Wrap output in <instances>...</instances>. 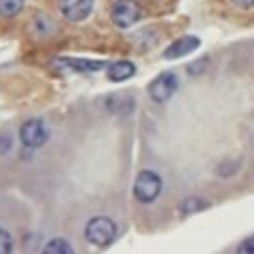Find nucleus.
<instances>
[{
    "label": "nucleus",
    "mask_w": 254,
    "mask_h": 254,
    "mask_svg": "<svg viewBox=\"0 0 254 254\" xmlns=\"http://www.w3.org/2000/svg\"><path fill=\"white\" fill-rule=\"evenodd\" d=\"M85 240L89 244H95V246H109L117 234V226L115 222L109 218V216H93L87 224H85Z\"/></svg>",
    "instance_id": "f257e3e1"
},
{
    "label": "nucleus",
    "mask_w": 254,
    "mask_h": 254,
    "mask_svg": "<svg viewBox=\"0 0 254 254\" xmlns=\"http://www.w3.org/2000/svg\"><path fill=\"white\" fill-rule=\"evenodd\" d=\"M163 189V181L155 171H141L133 185V194L139 202H153Z\"/></svg>",
    "instance_id": "f03ea898"
},
{
    "label": "nucleus",
    "mask_w": 254,
    "mask_h": 254,
    "mask_svg": "<svg viewBox=\"0 0 254 254\" xmlns=\"http://www.w3.org/2000/svg\"><path fill=\"white\" fill-rule=\"evenodd\" d=\"M48 137H50V131L40 117H32L24 121L20 127V141L28 149H40L48 141Z\"/></svg>",
    "instance_id": "7ed1b4c3"
},
{
    "label": "nucleus",
    "mask_w": 254,
    "mask_h": 254,
    "mask_svg": "<svg viewBox=\"0 0 254 254\" xmlns=\"http://www.w3.org/2000/svg\"><path fill=\"white\" fill-rule=\"evenodd\" d=\"M177 87H179V79H177V75H175L173 71H163V73H159V75L149 83L147 93L151 95L153 101H157V103H165V101H169V99L175 95Z\"/></svg>",
    "instance_id": "20e7f679"
},
{
    "label": "nucleus",
    "mask_w": 254,
    "mask_h": 254,
    "mask_svg": "<svg viewBox=\"0 0 254 254\" xmlns=\"http://www.w3.org/2000/svg\"><path fill=\"white\" fill-rule=\"evenodd\" d=\"M111 20L119 28H129L141 20V6L135 0H117L111 6Z\"/></svg>",
    "instance_id": "39448f33"
},
{
    "label": "nucleus",
    "mask_w": 254,
    "mask_h": 254,
    "mask_svg": "<svg viewBox=\"0 0 254 254\" xmlns=\"http://www.w3.org/2000/svg\"><path fill=\"white\" fill-rule=\"evenodd\" d=\"M60 10L69 22H81L91 14L93 0H62Z\"/></svg>",
    "instance_id": "423d86ee"
},
{
    "label": "nucleus",
    "mask_w": 254,
    "mask_h": 254,
    "mask_svg": "<svg viewBox=\"0 0 254 254\" xmlns=\"http://www.w3.org/2000/svg\"><path fill=\"white\" fill-rule=\"evenodd\" d=\"M200 44V40L196 36H183L179 40H175L165 52H163V58L167 60H177V58H183L187 54H190L192 50H196Z\"/></svg>",
    "instance_id": "0eeeda50"
},
{
    "label": "nucleus",
    "mask_w": 254,
    "mask_h": 254,
    "mask_svg": "<svg viewBox=\"0 0 254 254\" xmlns=\"http://www.w3.org/2000/svg\"><path fill=\"white\" fill-rule=\"evenodd\" d=\"M54 64L62 65L64 69H73V71H99L103 67V62L75 60V58H58V60H54Z\"/></svg>",
    "instance_id": "6e6552de"
},
{
    "label": "nucleus",
    "mask_w": 254,
    "mask_h": 254,
    "mask_svg": "<svg viewBox=\"0 0 254 254\" xmlns=\"http://www.w3.org/2000/svg\"><path fill=\"white\" fill-rule=\"evenodd\" d=\"M135 73V65L127 60H121V62H113L109 64L107 67V77L111 81H123V79H129L131 75Z\"/></svg>",
    "instance_id": "1a4fd4ad"
},
{
    "label": "nucleus",
    "mask_w": 254,
    "mask_h": 254,
    "mask_svg": "<svg viewBox=\"0 0 254 254\" xmlns=\"http://www.w3.org/2000/svg\"><path fill=\"white\" fill-rule=\"evenodd\" d=\"M206 206H208V202L202 200V198H198V196H189V198H185V200L179 204L181 214H192V212L202 210V208H206Z\"/></svg>",
    "instance_id": "9d476101"
},
{
    "label": "nucleus",
    "mask_w": 254,
    "mask_h": 254,
    "mask_svg": "<svg viewBox=\"0 0 254 254\" xmlns=\"http://www.w3.org/2000/svg\"><path fill=\"white\" fill-rule=\"evenodd\" d=\"M44 252H50V254H71L73 248L67 240L64 238H52L46 246H44Z\"/></svg>",
    "instance_id": "9b49d317"
},
{
    "label": "nucleus",
    "mask_w": 254,
    "mask_h": 254,
    "mask_svg": "<svg viewBox=\"0 0 254 254\" xmlns=\"http://www.w3.org/2000/svg\"><path fill=\"white\" fill-rule=\"evenodd\" d=\"M22 8H24V0H0V16L4 18H12L20 14Z\"/></svg>",
    "instance_id": "f8f14e48"
},
{
    "label": "nucleus",
    "mask_w": 254,
    "mask_h": 254,
    "mask_svg": "<svg viewBox=\"0 0 254 254\" xmlns=\"http://www.w3.org/2000/svg\"><path fill=\"white\" fill-rule=\"evenodd\" d=\"M12 252V236L8 234V230L0 228V254H8Z\"/></svg>",
    "instance_id": "ddd939ff"
},
{
    "label": "nucleus",
    "mask_w": 254,
    "mask_h": 254,
    "mask_svg": "<svg viewBox=\"0 0 254 254\" xmlns=\"http://www.w3.org/2000/svg\"><path fill=\"white\" fill-rule=\"evenodd\" d=\"M236 252H238V254H254V236L244 238V240L236 246Z\"/></svg>",
    "instance_id": "4468645a"
},
{
    "label": "nucleus",
    "mask_w": 254,
    "mask_h": 254,
    "mask_svg": "<svg viewBox=\"0 0 254 254\" xmlns=\"http://www.w3.org/2000/svg\"><path fill=\"white\" fill-rule=\"evenodd\" d=\"M12 149V137L8 133H0V155L8 153Z\"/></svg>",
    "instance_id": "2eb2a0df"
},
{
    "label": "nucleus",
    "mask_w": 254,
    "mask_h": 254,
    "mask_svg": "<svg viewBox=\"0 0 254 254\" xmlns=\"http://www.w3.org/2000/svg\"><path fill=\"white\" fill-rule=\"evenodd\" d=\"M238 8H244V10H248V8H254V0H232Z\"/></svg>",
    "instance_id": "dca6fc26"
}]
</instances>
